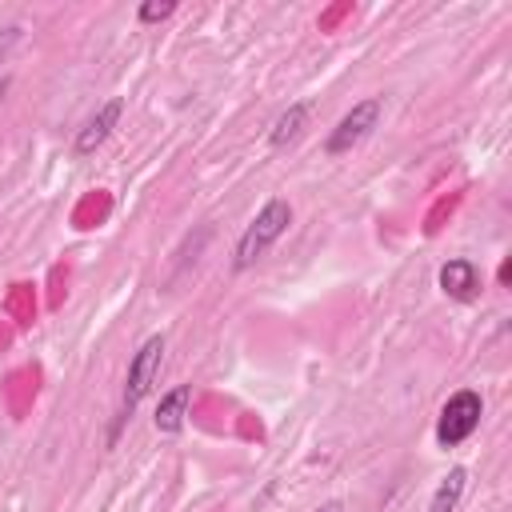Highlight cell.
Returning a JSON list of instances; mask_svg holds the SVG:
<instances>
[{
  "label": "cell",
  "instance_id": "12",
  "mask_svg": "<svg viewBox=\"0 0 512 512\" xmlns=\"http://www.w3.org/2000/svg\"><path fill=\"white\" fill-rule=\"evenodd\" d=\"M316 512H344V504H340V500H328V504H320Z\"/></svg>",
  "mask_w": 512,
  "mask_h": 512
},
{
  "label": "cell",
  "instance_id": "3",
  "mask_svg": "<svg viewBox=\"0 0 512 512\" xmlns=\"http://www.w3.org/2000/svg\"><path fill=\"white\" fill-rule=\"evenodd\" d=\"M480 416H484L480 392H472V388L452 392V396L444 400V408H440V420H436V444H440V448L464 444V440L480 428Z\"/></svg>",
  "mask_w": 512,
  "mask_h": 512
},
{
  "label": "cell",
  "instance_id": "13",
  "mask_svg": "<svg viewBox=\"0 0 512 512\" xmlns=\"http://www.w3.org/2000/svg\"><path fill=\"white\" fill-rule=\"evenodd\" d=\"M508 280H512V264L504 260V264H500V284H508Z\"/></svg>",
  "mask_w": 512,
  "mask_h": 512
},
{
  "label": "cell",
  "instance_id": "1",
  "mask_svg": "<svg viewBox=\"0 0 512 512\" xmlns=\"http://www.w3.org/2000/svg\"><path fill=\"white\" fill-rule=\"evenodd\" d=\"M160 364H164V336L156 332V336H148L136 352H132V360H128V376H124V396H120V412H116V420H112V432H108V444H116V436H120V428L132 420V412H136V404L148 396V388L156 384V376H160Z\"/></svg>",
  "mask_w": 512,
  "mask_h": 512
},
{
  "label": "cell",
  "instance_id": "8",
  "mask_svg": "<svg viewBox=\"0 0 512 512\" xmlns=\"http://www.w3.org/2000/svg\"><path fill=\"white\" fill-rule=\"evenodd\" d=\"M308 116H312V104H308V100L288 104V108L276 116V124L268 128V148H288L292 140H300V132L308 128Z\"/></svg>",
  "mask_w": 512,
  "mask_h": 512
},
{
  "label": "cell",
  "instance_id": "6",
  "mask_svg": "<svg viewBox=\"0 0 512 512\" xmlns=\"http://www.w3.org/2000/svg\"><path fill=\"white\" fill-rule=\"evenodd\" d=\"M120 116H124V100H120V96H112L108 104H100V108H96V116H88V120H84V128L76 132V144H72V148H76V156H92V152L112 136V128L120 124Z\"/></svg>",
  "mask_w": 512,
  "mask_h": 512
},
{
  "label": "cell",
  "instance_id": "9",
  "mask_svg": "<svg viewBox=\"0 0 512 512\" xmlns=\"http://www.w3.org/2000/svg\"><path fill=\"white\" fill-rule=\"evenodd\" d=\"M464 484H468V472H464V468H452V472L440 480V488L432 492L428 512H456V504H460V496H464Z\"/></svg>",
  "mask_w": 512,
  "mask_h": 512
},
{
  "label": "cell",
  "instance_id": "5",
  "mask_svg": "<svg viewBox=\"0 0 512 512\" xmlns=\"http://www.w3.org/2000/svg\"><path fill=\"white\" fill-rule=\"evenodd\" d=\"M440 292L456 304H472L480 296V268L468 256H452L448 264H440Z\"/></svg>",
  "mask_w": 512,
  "mask_h": 512
},
{
  "label": "cell",
  "instance_id": "4",
  "mask_svg": "<svg viewBox=\"0 0 512 512\" xmlns=\"http://www.w3.org/2000/svg\"><path fill=\"white\" fill-rule=\"evenodd\" d=\"M380 112H384V100H380V96H368V100L352 104V112H344L340 124L332 128L324 152H328V156H344V152H352L360 140L372 136V128L380 124Z\"/></svg>",
  "mask_w": 512,
  "mask_h": 512
},
{
  "label": "cell",
  "instance_id": "10",
  "mask_svg": "<svg viewBox=\"0 0 512 512\" xmlns=\"http://www.w3.org/2000/svg\"><path fill=\"white\" fill-rule=\"evenodd\" d=\"M172 12H176L172 0H164V4H140V8H136V20H140V24H156V20L172 16Z\"/></svg>",
  "mask_w": 512,
  "mask_h": 512
},
{
  "label": "cell",
  "instance_id": "2",
  "mask_svg": "<svg viewBox=\"0 0 512 512\" xmlns=\"http://www.w3.org/2000/svg\"><path fill=\"white\" fill-rule=\"evenodd\" d=\"M288 224H292V204H288L284 196H272V200L256 212V220L240 232L236 252H232V268H236V272H248V268L288 232Z\"/></svg>",
  "mask_w": 512,
  "mask_h": 512
},
{
  "label": "cell",
  "instance_id": "7",
  "mask_svg": "<svg viewBox=\"0 0 512 512\" xmlns=\"http://www.w3.org/2000/svg\"><path fill=\"white\" fill-rule=\"evenodd\" d=\"M188 404H192V384H176L172 392H164V396H160V404H156V416H152L156 432H164V436H176V432L184 428Z\"/></svg>",
  "mask_w": 512,
  "mask_h": 512
},
{
  "label": "cell",
  "instance_id": "11",
  "mask_svg": "<svg viewBox=\"0 0 512 512\" xmlns=\"http://www.w3.org/2000/svg\"><path fill=\"white\" fill-rule=\"evenodd\" d=\"M16 44H20V28H4V32H0V60H4Z\"/></svg>",
  "mask_w": 512,
  "mask_h": 512
}]
</instances>
